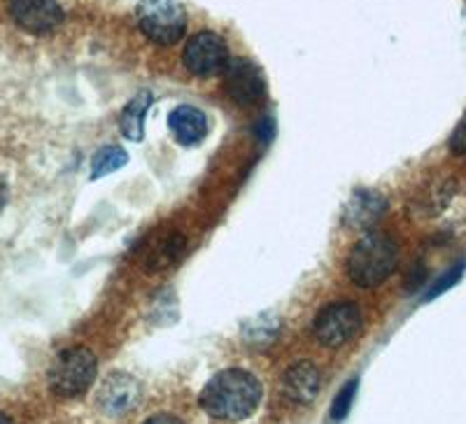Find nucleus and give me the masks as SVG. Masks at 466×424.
Instances as JSON below:
<instances>
[{"mask_svg": "<svg viewBox=\"0 0 466 424\" xmlns=\"http://www.w3.org/2000/svg\"><path fill=\"white\" fill-rule=\"evenodd\" d=\"M261 401V385L252 373L228 368L218 373L201 392V409L210 418L238 422L255 413Z\"/></svg>", "mask_w": 466, "mask_h": 424, "instance_id": "nucleus-1", "label": "nucleus"}, {"mask_svg": "<svg viewBox=\"0 0 466 424\" xmlns=\"http://www.w3.org/2000/svg\"><path fill=\"white\" fill-rule=\"evenodd\" d=\"M397 245L385 234H369L352 247L348 259V276L357 287L371 289L382 285L397 268Z\"/></svg>", "mask_w": 466, "mask_h": 424, "instance_id": "nucleus-2", "label": "nucleus"}, {"mask_svg": "<svg viewBox=\"0 0 466 424\" xmlns=\"http://www.w3.org/2000/svg\"><path fill=\"white\" fill-rule=\"evenodd\" d=\"M96 371H98V364H96L94 352L86 348H70L54 359L47 376L49 389L64 399L80 397L94 385Z\"/></svg>", "mask_w": 466, "mask_h": 424, "instance_id": "nucleus-3", "label": "nucleus"}, {"mask_svg": "<svg viewBox=\"0 0 466 424\" xmlns=\"http://www.w3.org/2000/svg\"><path fill=\"white\" fill-rule=\"evenodd\" d=\"M136 19L143 35L154 45H175L185 35L187 15L177 0H140Z\"/></svg>", "mask_w": 466, "mask_h": 424, "instance_id": "nucleus-4", "label": "nucleus"}, {"mask_svg": "<svg viewBox=\"0 0 466 424\" xmlns=\"http://www.w3.org/2000/svg\"><path fill=\"white\" fill-rule=\"evenodd\" d=\"M361 329V313L355 303H329L315 318V338L327 348H340L355 338Z\"/></svg>", "mask_w": 466, "mask_h": 424, "instance_id": "nucleus-5", "label": "nucleus"}, {"mask_svg": "<svg viewBox=\"0 0 466 424\" xmlns=\"http://www.w3.org/2000/svg\"><path fill=\"white\" fill-rule=\"evenodd\" d=\"M182 61H185L187 70L197 77H212V75L224 73L231 59H228V49L222 37L203 31L189 37Z\"/></svg>", "mask_w": 466, "mask_h": 424, "instance_id": "nucleus-6", "label": "nucleus"}, {"mask_svg": "<svg viewBox=\"0 0 466 424\" xmlns=\"http://www.w3.org/2000/svg\"><path fill=\"white\" fill-rule=\"evenodd\" d=\"M15 24L33 35H47L64 24V10L56 0H10Z\"/></svg>", "mask_w": 466, "mask_h": 424, "instance_id": "nucleus-7", "label": "nucleus"}, {"mask_svg": "<svg viewBox=\"0 0 466 424\" xmlns=\"http://www.w3.org/2000/svg\"><path fill=\"white\" fill-rule=\"evenodd\" d=\"M140 388L136 378L128 373H110L106 380L101 382V388L96 392V403L110 418H119V415L128 413V410L138 403Z\"/></svg>", "mask_w": 466, "mask_h": 424, "instance_id": "nucleus-8", "label": "nucleus"}, {"mask_svg": "<svg viewBox=\"0 0 466 424\" xmlns=\"http://www.w3.org/2000/svg\"><path fill=\"white\" fill-rule=\"evenodd\" d=\"M224 77H227V91L231 94L233 101L240 103V106L257 103L266 94L264 73L252 61H228L227 70H224Z\"/></svg>", "mask_w": 466, "mask_h": 424, "instance_id": "nucleus-9", "label": "nucleus"}, {"mask_svg": "<svg viewBox=\"0 0 466 424\" xmlns=\"http://www.w3.org/2000/svg\"><path fill=\"white\" fill-rule=\"evenodd\" d=\"M282 392L294 403H310L319 392V371L310 361H297L282 376Z\"/></svg>", "mask_w": 466, "mask_h": 424, "instance_id": "nucleus-10", "label": "nucleus"}, {"mask_svg": "<svg viewBox=\"0 0 466 424\" xmlns=\"http://www.w3.org/2000/svg\"><path fill=\"white\" fill-rule=\"evenodd\" d=\"M170 131H173L175 140L185 147H194L201 145L203 138L208 136V117L198 107L194 106H180L170 112Z\"/></svg>", "mask_w": 466, "mask_h": 424, "instance_id": "nucleus-11", "label": "nucleus"}, {"mask_svg": "<svg viewBox=\"0 0 466 424\" xmlns=\"http://www.w3.org/2000/svg\"><path fill=\"white\" fill-rule=\"evenodd\" d=\"M385 210V201L382 197L373 194V191H357L355 198L350 201L348 210H345V222L355 228L371 227Z\"/></svg>", "mask_w": 466, "mask_h": 424, "instance_id": "nucleus-12", "label": "nucleus"}, {"mask_svg": "<svg viewBox=\"0 0 466 424\" xmlns=\"http://www.w3.org/2000/svg\"><path fill=\"white\" fill-rule=\"evenodd\" d=\"M182 249H185V238L180 234H166L161 236L152 247L147 249V257H145V268L147 271H164L170 264L180 259Z\"/></svg>", "mask_w": 466, "mask_h": 424, "instance_id": "nucleus-13", "label": "nucleus"}, {"mask_svg": "<svg viewBox=\"0 0 466 424\" xmlns=\"http://www.w3.org/2000/svg\"><path fill=\"white\" fill-rule=\"evenodd\" d=\"M149 103H152V96L149 91H143L124 107L122 119H119V126H122L124 138L133 140V143H140L143 140V124H145V112H147Z\"/></svg>", "mask_w": 466, "mask_h": 424, "instance_id": "nucleus-14", "label": "nucleus"}, {"mask_svg": "<svg viewBox=\"0 0 466 424\" xmlns=\"http://www.w3.org/2000/svg\"><path fill=\"white\" fill-rule=\"evenodd\" d=\"M128 161V154L122 147H103L101 152H96L94 164H91V177L98 180V177L107 176V173H115V170L122 168Z\"/></svg>", "mask_w": 466, "mask_h": 424, "instance_id": "nucleus-15", "label": "nucleus"}, {"mask_svg": "<svg viewBox=\"0 0 466 424\" xmlns=\"http://www.w3.org/2000/svg\"><path fill=\"white\" fill-rule=\"evenodd\" d=\"M355 394H357V380H350L348 385L340 388V392L336 394L334 406H331V418H334L336 422L345 419V415L350 413L352 403H355Z\"/></svg>", "mask_w": 466, "mask_h": 424, "instance_id": "nucleus-16", "label": "nucleus"}, {"mask_svg": "<svg viewBox=\"0 0 466 424\" xmlns=\"http://www.w3.org/2000/svg\"><path fill=\"white\" fill-rule=\"evenodd\" d=\"M461 276H464V264L452 266L451 271L445 273V276H441L439 280L434 282V287H431L430 292H427V298H434V297H439V294L448 292V289H451V287L455 285V282H460Z\"/></svg>", "mask_w": 466, "mask_h": 424, "instance_id": "nucleus-17", "label": "nucleus"}, {"mask_svg": "<svg viewBox=\"0 0 466 424\" xmlns=\"http://www.w3.org/2000/svg\"><path fill=\"white\" fill-rule=\"evenodd\" d=\"M451 149L455 154H466V117L461 119L460 126H457V131L452 133Z\"/></svg>", "mask_w": 466, "mask_h": 424, "instance_id": "nucleus-18", "label": "nucleus"}, {"mask_svg": "<svg viewBox=\"0 0 466 424\" xmlns=\"http://www.w3.org/2000/svg\"><path fill=\"white\" fill-rule=\"evenodd\" d=\"M145 424H182V422L177 418H173V415H154V418H149Z\"/></svg>", "mask_w": 466, "mask_h": 424, "instance_id": "nucleus-19", "label": "nucleus"}, {"mask_svg": "<svg viewBox=\"0 0 466 424\" xmlns=\"http://www.w3.org/2000/svg\"><path fill=\"white\" fill-rule=\"evenodd\" d=\"M5 201H7V185H5V180L0 177V210L5 207Z\"/></svg>", "mask_w": 466, "mask_h": 424, "instance_id": "nucleus-20", "label": "nucleus"}, {"mask_svg": "<svg viewBox=\"0 0 466 424\" xmlns=\"http://www.w3.org/2000/svg\"><path fill=\"white\" fill-rule=\"evenodd\" d=\"M0 424H12V422L5 418V415H0Z\"/></svg>", "mask_w": 466, "mask_h": 424, "instance_id": "nucleus-21", "label": "nucleus"}]
</instances>
